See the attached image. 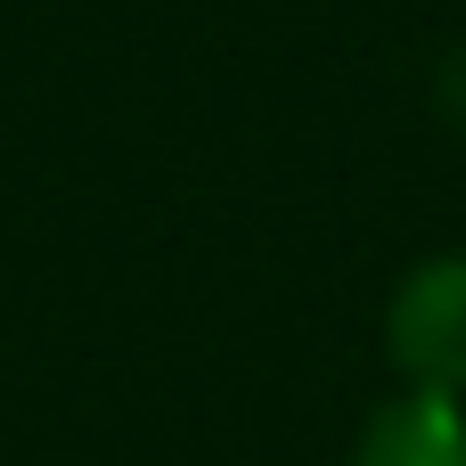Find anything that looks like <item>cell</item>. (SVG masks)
Listing matches in <instances>:
<instances>
[{"label":"cell","mask_w":466,"mask_h":466,"mask_svg":"<svg viewBox=\"0 0 466 466\" xmlns=\"http://www.w3.org/2000/svg\"><path fill=\"white\" fill-rule=\"evenodd\" d=\"M352 466H466V410L451 393H401L360 426Z\"/></svg>","instance_id":"cell-2"},{"label":"cell","mask_w":466,"mask_h":466,"mask_svg":"<svg viewBox=\"0 0 466 466\" xmlns=\"http://www.w3.org/2000/svg\"><path fill=\"white\" fill-rule=\"evenodd\" d=\"M385 352L418 393H466V254H434L393 287Z\"/></svg>","instance_id":"cell-1"}]
</instances>
